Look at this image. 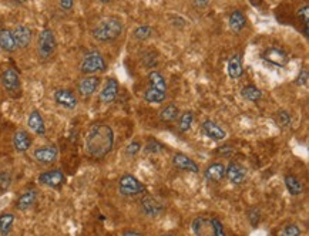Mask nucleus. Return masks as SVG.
<instances>
[{"label":"nucleus","mask_w":309,"mask_h":236,"mask_svg":"<svg viewBox=\"0 0 309 236\" xmlns=\"http://www.w3.org/2000/svg\"><path fill=\"white\" fill-rule=\"evenodd\" d=\"M114 147V132L110 125L103 123L93 124L86 135V152L96 160L104 158Z\"/></svg>","instance_id":"obj_1"},{"label":"nucleus","mask_w":309,"mask_h":236,"mask_svg":"<svg viewBox=\"0 0 309 236\" xmlns=\"http://www.w3.org/2000/svg\"><path fill=\"white\" fill-rule=\"evenodd\" d=\"M122 30H124V26H122V20L117 17H106L94 26L92 30V36L97 41L108 43L120 37L122 34Z\"/></svg>","instance_id":"obj_2"},{"label":"nucleus","mask_w":309,"mask_h":236,"mask_svg":"<svg viewBox=\"0 0 309 236\" xmlns=\"http://www.w3.org/2000/svg\"><path fill=\"white\" fill-rule=\"evenodd\" d=\"M142 97L150 104H161L167 98V81L158 71L148 73V87Z\"/></svg>","instance_id":"obj_3"},{"label":"nucleus","mask_w":309,"mask_h":236,"mask_svg":"<svg viewBox=\"0 0 309 236\" xmlns=\"http://www.w3.org/2000/svg\"><path fill=\"white\" fill-rule=\"evenodd\" d=\"M107 68V63L103 54L98 50H90L87 51L82 60L80 64V71L86 76H93L97 73H103Z\"/></svg>","instance_id":"obj_4"},{"label":"nucleus","mask_w":309,"mask_h":236,"mask_svg":"<svg viewBox=\"0 0 309 236\" xmlns=\"http://www.w3.org/2000/svg\"><path fill=\"white\" fill-rule=\"evenodd\" d=\"M57 40L54 33L50 28H44L40 31L38 38V54L42 60H48L56 53Z\"/></svg>","instance_id":"obj_5"},{"label":"nucleus","mask_w":309,"mask_h":236,"mask_svg":"<svg viewBox=\"0 0 309 236\" xmlns=\"http://www.w3.org/2000/svg\"><path fill=\"white\" fill-rule=\"evenodd\" d=\"M118 191L124 197H137L146 191V187L134 175L124 174L118 181Z\"/></svg>","instance_id":"obj_6"},{"label":"nucleus","mask_w":309,"mask_h":236,"mask_svg":"<svg viewBox=\"0 0 309 236\" xmlns=\"http://www.w3.org/2000/svg\"><path fill=\"white\" fill-rule=\"evenodd\" d=\"M2 84L12 97H18V94H20V91H22L20 77L18 74V71L13 70V68H6L2 73Z\"/></svg>","instance_id":"obj_7"},{"label":"nucleus","mask_w":309,"mask_h":236,"mask_svg":"<svg viewBox=\"0 0 309 236\" xmlns=\"http://www.w3.org/2000/svg\"><path fill=\"white\" fill-rule=\"evenodd\" d=\"M261 57L264 58V61H266L268 64H272L275 67H285L290 61V57L286 54V51L280 47L265 48Z\"/></svg>","instance_id":"obj_8"},{"label":"nucleus","mask_w":309,"mask_h":236,"mask_svg":"<svg viewBox=\"0 0 309 236\" xmlns=\"http://www.w3.org/2000/svg\"><path fill=\"white\" fill-rule=\"evenodd\" d=\"M54 98V103L57 105H60L62 108H66V110H74L77 104H78V98L77 95L68 90V88H58L54 91L53 94Z\"/></svg>","instance_id":"obj_9"},{"label":"nucleus","mask_w":309,"mask_h":236,"mask_svg":"<svg viewBox=\"0 0 309 236\" xmlns=\"http://www.w3.org/2000/svg\"><path fill=\"white\" fill-rule=\"evenodd\" d=\"M64 181H66L64 174L60 170L47 171V172H43L38 175V182L44 187H48V188H60L64 184Z\"/></svg>","instance_id":"obj_10"},{"label":"nucleus","mask_w":309,"mask_h":236,"mask_svg":"<svg viewBox=\"0 0 309 236\" xmlns=\"http://www.w3.org/2000/svg\"><path fill=\"white\" fill-rule=\"evenodd\" d=\"M33 157L40 164L50 165V164L56 162L57 157H58V150L54 145H43V147H38V148L34 150Z\"/></svg>","instance_id":"obj_11"},{"label":"nucleus","mask_w":309,"mask_h":236,"mask_svg":"<svg viewBox=\"0 0 309 236\" xmlns=\"http://www.w3.org/2000/svg\"><path fill=\"white\" fill-rule=\"evenodd\" d=\"M100 85V77L97 76H86L84 78H82L77 84V91L78 94L84 98H88L97 91Z\"/></svg>","instance_id":"obj_12"},{"label":"nucleus","mask_w":309,"mask_h":236,"mask_svg":"<svg viewBox=\"0 0 309 236\" xmlns=\"http://www.w3.org/2000/svg\"><path fill=\"white\" fill-rule=\"evenodd\" d=\"M13 33V38H14V43H16V47L23 50V48H28L32 43V30L28 26H23L19 24L12 30Z\"/></svg>","instance_id":"obj_13"},{"label":"nucleus","mask_w":309,"mask_h":236,"mask_svg":"<svg viewBox=\"0 0 309 236\" xmlns=\"http://www.w3.org/2000/svg\"><path fill=\"white\" fill-rule=\"evenodd\" d=\"M192 232L196 236H216L214 235V228L211 218L198 217L192 221Z\"/></svg>","instance_id":"obj_14"},{"label":"nucleus","mask_w":309,"mask_h":236,"mask_svg":"<svg viewBox=\"0 0 309 236\" xmlns=\"http://www.w3.org/2000/svg\"><path fill=\"white\" fill-rule=\"evenodd\" d=\"M117 95H118V81L116 78H107L100 93V101L104 104H110L112 101H116Z\"/></svg>","instance_id":"obj_15"},{"label":"nucleus","mask_w":309,"mask_h":236,"mask_svg":"<svg viewBox=\"0 0 309 236\" xmlns=\"http://www.w3.org/2000/svg\"><path fill=\"white\" fill-rule=\"evenodd\" d=\"M225 175L230 180L231 184L234 185H241L246 180V170L244 168L241 164L238 162H232L226 170H225Z\"/></svg>","instance_id":"obj_16"},{"label":"nucleus","mask_w":309,"mask_h":236,"mask_svg":"<svg viewBox=\"0 0 309 236\" xmlns=\"http://www.w3.org/2000/svg\"><path fill=\"white\" fill-rule=\"evenodd\" d=\"M202 132L210 140H214V141H222L226 137L225 130H222L218 124L211 121V120H206L202 123Z\"/></svg>","instance_id":"obj_17"},{"label":"nucleus","mask_w":309,"mask_h":236,"mask_svg":"<svg viewBox=\"0 0 309 236\" xmlns=\"http://www.w3.org/2000/svg\"><path fill=\"white\" fill-rule=\"evenodd\" d=\"M32 137L28 131L24 130H19V131L14 132L13 135V147L18 152H26L32 147Z\"/></svg>","instance_id":"obj_18"},{"label":"nucleus","mask_w":309,"mask_h":236,"mask_svg":"<svg viewBox=\"0 0 309 236\" xmlns=\"http://www.w3.org/2000/svg\"><path fill=\"white\" fill-rule=\"evenodd\" d=\"M28 128L33 132H36L38 135H44L46 134V124H44V120H43L40 111H38V110H33L32 113L28 114Z\"/></svg>","instance_id":"obj_19"},{"label":"nucleus","mask_w":309,"mask_h":236,"mask_svg":"<svg viewBox=\"0 0 309 236\" xmlns=\"http://www.w3.org/2000/svg\"><path fill=\"white\" fill-rule=\"evenodd\" d=\"M172 164L178 170L187 171V172H198L197 162L191 160L187 155H184V154H176L172 157Z\"/></svg>","instance_id":"obj_20"},{"label":"nucleus","mask_w":309,"mask_h":236,"mask_svg":"<svg viewBox=\"0 0 309 236\" xmlns=\"http://www.w3.org/2000/svg\"><path fill=\"white\" fill-rule=\"evenodd\" d=\"M204 177H206V180L210 181V182H220V181H222L225 177L224 164H221V162H212V164L208 165L206 170L204 171Z\"/></svg>","instance_id":"obj_21"},{"label":"nucleus","mask_w":309,"mask_h":236,"mask_svg":"<svg viewBox=\"0 0 309 236\" xmlns=\"http://www.w3.org/2000/svg\"><path fill=\"white\" fill-rule=\"evenodd\" d=\"M141 209L146 215L148 217H157L162 211V205L152 197H144L141 199Z\"/></svg>","instance_id":"obj_22"},{"label":"nucleus","mask_w":309,"mask_h":236,"mask_svg":"<svg viewBox=\"0 0 309 236\" xmlns=\"http://www.w3.org/2000/svg\"><path fill=\"white\" fill-rule=\"evenodd\" d=\"M0 48L6 53H14L18 50L10 28H0Z\"/></svg>","instance_id":"obj_23"},{"label":"nucleus","mask_w":309,"mask_h":236,"mask_svg":"<svg viewBox=\"0 0 309 236\" xmlns=\"http://www.w3.org/2000/svg\"><path fill=\"white\" fill-rule=\"evenodd\" d=\"M226 71H228V76L231 78H241L244 74L242 68V61H241V56L240 54H234L228 60V64H226Z\"/></svg>","instance_id":"obj_24"},{"label":"nucleus","mask_w":309,"mask_h":236,"mask_svg":"<svg viewBox=\"0 0 309 236\" xmlns=\"http://www.w3.org/2000/svg\"><path fill=\"white\" fill-rule=\"evenodd\" d=\"M38 199V191L36 189H28L24 194L20 195V198L16 202V207L19 211H28V208H32Z\"/></svg>","instance_id":"obj_25"},{"label":"nucleus","mask_w":309,"mask_h":236,"mask_svg":"<svg viewBox=\"0 0 309 236\" xmlns=\"http://www.w3.org/2000/svg\"><path fill=\"white\" fill-rule=\"evenodd\" d=\"M228 24H230V28H231L234 33H240V31H242L245 26H246V17H245V14H244L241 10H234V11L231 13V16H230Z\"/></svg>","instance_id":"obj_26"},{"label":"nucleus","mask_w":309,"mask_h":236,"mask_svg":"<svg viewBox=\"0 0 309 236\" xmlns=\"http://www.w3.org/2000/svg\"><path fill=\"white\" fill-rule=\"evenodd\" d=\"M285 185H286L288 192H290V195H294V197H298V195H300L304 192L302 182L296 177H294V175H286L285 177Z\"/></svg>","instance_id":"obj_27"},{"label":"nucleus","mask_w":309,"mask_h":236,"mask_svg":"<svg viewBox=\"0 0 309 236\" xmlns=\"http://www.w3.org/2000/svg\"><path fill=\"white\" fill-rule=\"evenodd\" d=\"M241 95L251 103H258L262 98V91L256 88L255 85H245L241 90Z\"/></svg>","instance_id":"obj_28"},{"label":"nucleus","mask_w":309,"mask_h":236,"mask_svg":"<svg viewBox=\"0 0 309 236\" xmlns=\"http://www.w3.org/2000/svg\"><path fill=\"white\" fill-rule=\"evenodd\" d=\"M180 115L178 107L176 104H168L166 108H162V111L160 113V120L164 123H172L176 121Z\"/></svg>","instance_id":"obj_29"},{"label":"nucleus","mask_w":309,"mask_h":236,"mask_svg":"<svg viewBox=\"0 0 309 236\" xmlns=\"http://www.w3.org/2000/svg\"><path fill=\"white\" fill-rule=\"evenodd\" d=\"M13 224H14V215H13V214H3V215L0 217V235H9Z\"/></svg>","instance_id":"obj_30"},{"label":"nucleus","mask_w":309,"mask_h":236,"mask_svg":"<svg viewBox=\"0 0 309 236\" xmlns=\"http://www.w3.org/2000/svg\"><path fill=\"white\" fill-rule=\"evenodd\" d=\"M192 121H194V114L191 111H186V113L181 114L180 117V121H178V127H180V131L186 132L191 128L192 125Z\"/></svg>","instance_id":"obj_31"},{"label":"nucleus","mask_w":309,"mask_h":236,"mask_svg":"<svg viewBox=\"0 0 309 236\" xmlns=\"http://www.w3.org/2000/svg\"><path fill=\"white\" fill-rule=\"evenodd\" d=\"M302 235V231L298 225L295 224H288L286 227H284L280 231L278 236H300Z\"/></svg>","instance_id":"obj_32"},{"label":"nucleus","mask_w":309,"mask_h":236,"mask_svg":"<svg viewBox=\"0 0 309 236\" xmlns=\"http://www.w3.org/2000/svg\"><path fill=\"white\" fill-rule=\"evenodd\" d=\"M152 34V30H151L150 26H147V24H144V26H138V27L134 30V37L137 38V40H146V38H148Z\"/></svg>","instance_id":"obj_33"},{"label":"nucleus","mask_w":309,"mask_h":236,"mask_svg":"<svg viewBox=\"0 0 309 236\" xmlns=\"http://www.w3.org/2000/svg\"><path fill=\"white\" fill-rule=\"evenodd\" d=\"M275 121H276V124L281 127V128H286V127H290V115L288 111H280V113L275 115Z\"/></svg>","instance_id":"obj_34"},{"label":"nucleus","mask_w":309,"mask_h":236,"mask_svg":"<svg viewBox=\"0 0 309 236\" xmlns=\"http://www.w3.org/2000/svg\"><path fill=\"white\" fill-rule=\"evenodd\" d=\"M10 185H12V175H10V172L2 171L0 172V192L8 191Z\"/></svg>","instance_id":"obj_35"},{"label":"nucleus","mask_w":309,"mask_h":236,"mask_svg":"<svg viewBox=\"0 0 309 236\" xmlns=\"http://www.w3.org/2000/svg\"><path fill=\"white\" fill-rule=\"evenodd\" d=\"M296 16L300 21L304 24V27H309V6L308 4H304L298 11H296Z\"/></svg>","instance_id":"obj_36"},{"label":"nucleus","mask_w":309,"mask_h":236,"mask_svg":"<svg viewBox=\"0 0 309 236\" xmlns=\"http://www.w3.org/2000/svg\"><path fill=\"white\" fill-rule=\"evenodd\" d=\"M144 150H146L147 154H158V152L164 150V145H162L161 142L157 141V140H150V141L147 142V145H146Z\"/></svg>","instance_id":"obj_37"},{"label":"nucleus","mask_w":309,"mask_h":236,"mask_svg":"<svg viewBox=\"0 0 309 236\" xmlns=\"http://www.w3.org/2000/svg\"><path fill=\"white\" fill-rule=\"evenodd\" d=\"M212 222V228H214V235L216 236H226L225 234V228L222 225V222L218 218H211Z\"/></svg>","instance_id":"obj_38"},{"label":"nucleus","mask_w":309,"mask_h":236,"mask_svg":"<svg viewBox=\"0 0 309 236\" xmlns=\"http://www.w3.org/2000/svg\"><path fill=\"white\" fill-rule=\"evenodd\" d=\"M140 151L141 144L138 141H132L126 147V152H127V155H130V157H136Z\"/></svg>","instance_id":"obj_39"},{"label":"nucleus","mask_w":309,"mask_h":236,"mask_svg":"<svg viewBox=\"0 0 309 236\" xmlns=\"http://www.w3.org/2000/svg\"><path fill=\"white\" fill-rule=\"evenodd\" d=\"M248 218H250V221H251L252 227H256V225H258V222H260V219H261V214H260V211H258L256 208H252L248 211Z\"/></svg>","instance_id":"obj_40"},{"label":"nucleus","mask_w":309,"mask_h":236,"mask_svg":"<svg viewBox=\"0 0 309 236\" xmlns=\"http://www.w3.org/2000/svg\"><path fill=\"white\" fill-rule=\"evenodd\" d=\"M308 71H306V70H302L300 73V76L296 77V80H295V84L308 85Z\"/></svg>","instance_id":"obj_41"},{"label":"nucleus","mask_w":309,"mask_h":236,"mask_svg":"<svg viewBox=\"0 0 309 236\" xmlns=\"http://www.w3.org/2000/svg\"><path fill=\"white\" fill-rule=\"evenodd\" d=\"M58 3H60V7L66 11L72 10L74 6V0H58Z\"/></svg>","instance_id":"obj_42"},{"label":"nucleus","mask_w":309,"mask_h":236,"mask_svg":"<svg viewBox=\"0 0 309 236\" xmlns=\"http://www.w3.org/2000/svg\"><path fill=\"white\" fill-rule=\"evenodd\" d=\"M192 1L200 9H204V7H206V4L210 3V0H192Z\"/></svg>","instance_id":"obj_43"},{"label":"nucleus","mask_w":309,"mask_h":236,"mask_svg":"<svg viewBox=\"0 0 309 236\" xmlns=\"http://www.w3.org/2000/svg\"><path fill=\"white\" fill-rule=\"evenodd\" d=\"M218 152H220V154H224V155H230L231 152H234V150H232L231 147H224V148H220Z\"/></svg>","instance_id":"obj_44"},{"label":"nucleus","mask_w":309,"mask_h":236,"mask_svg":"<svg viewBox=\"0 0 309 236\" xmlns=\"http://www.w3.org/2000/svg\"><path fill=\"white\" fill-rule=\"evenodd\" d=\"M122 236H142L140 232H136V231H126Z\"/></svg>","instance_id":"obj_45"},{"label":"nucleus","mask_w":309,"mask_h":236,"mask_svg":"<svg viewBox=\"0 0 309 236\" xmlns=\"http://www.w3.org/2000/svg\"><path fill=\"white\" fill-rule=\"evenodd\" d=\"M28 0H12V3L13 4H16V6H22V4H24Z\"/></svg>","instance_id":"obj_46"},{"label":"nucleus","mask_w":309,"mask_h":236,"mask_svg":"<svg viewBox=\"0 0 309 236\" xmlns=\"http://www.w3.org/2000/svg\"><path fill=\"white\" fill-rule=\"evenodd\" d=\"M97 1H102V3H110L112 0H97Z\"/></svg>","instance_id":"obj_47"},{"label":"nucleus","mask_w":309,"mask_h":236,"mask_svg":"<svg viewBox=\"0 0 309 236\" xmlns=\"http://www.w3.org/2000/svg\"><path fill=\"white\" fill-rule=\"evenodd\" d=\"M162 236H176V235H174V234H166V235Z\"/></svg>","instance_id":"obj_48"}]
</instances>
